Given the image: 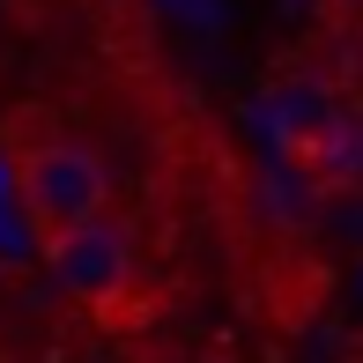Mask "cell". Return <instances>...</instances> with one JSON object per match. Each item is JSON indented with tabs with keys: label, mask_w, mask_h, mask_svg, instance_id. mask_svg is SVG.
Instances as JSON below:
<instances>
[{
	"label": "cell",
	"mask_w": 363,
	"mask_h": 363,
	"mask_svg": "<svg viewBox=\"0 0 363 363\" xmlns=\"http://www.w3.org/2000/svg\"><path fill=\"white\" fill-rule=\"evenodd\" d=\"M8 178H15V208H23V223H30L38 245L74 238V230L104 223V208H111L104 156H96L89 141L45 126L38 111H23V119L8 126Z\"/></svg>",
	"instance_id": "1"
},
{
	"label": "cell",
	"mask_w": 363,
	"mask_h": 363,
	"mask_svg": "<svg viewBox=\"0 0 363 363\" xmlns=\"http://www.w3.org/2000/svg\"><path fill=\"white\" fill-rule=\"evenodd\" d=\"M45 267H52V282L67 289V296H82V304H111V296H126L141 252H134V230L104 216V223L74 230V238L45 245Z\"/></svg>",
	"instance_id": "2"
}]
</instances>
